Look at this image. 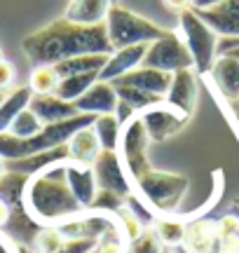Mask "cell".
Returning <instances> with one entry per match:
<instances>
[{
	"instance_id": "22",
	"label": "cell",
	"mask_w": 239,
	"mask_h": 253,
	"mask_svg": "<svg viewBox=\"0 0 239 253\" xmlns=\"http://www.w3.org/2000/svg\"><path fill=\"white\" fill-rule=\"evenodd\" d=\"M111 54H80V56H71L66 61H59L54 66L59 80L68 78V75H82V73H99L108 63Z\"/></svg>"
},
{
	"instance_id": "32",
	"label": "cell",
	"mask_w": 239,
	"mask_h": 253,
	"mask_svg": "<svg viewBox=\"0 0 239 253\" xmlns=\"http://www.w3.org/2000/svg\"><path fill=\"white\" fill-rule=\"evenodd\" d=\"M12 84H14V66L9 61H0V91L7 94Z\"/></svg>"
},
{
	"instance_id": "41",
	"label": "cell",
	"mask_w": 239,
	"mask_h": 253,
	"mask_svg": "<svg viewBox=\"0 0 239 253\" xmlns=\"http://www.w3.org/2000/svg\"><path fill=\"white\" fill-rule=\"evenodd\" d=\"M0 61H5V59H2V49H0Z\"/></svg>"
},
{
	"instance_id": "38",
	"label": "cell",
	"mask_w": 239,
	"mask_h": 253,
	"mask_svg": "<svg viewBox=\"0 0 239 253\" xmlns=\"http://www.w3.org/2000/svg\"><path fill=\"white\" fill-rule=\"evenodd\" d=\"M2 173H5V160L0 157V176H2Z\"/></svg>"
},
{
	"instance_id": "33",
	"label": "cell",
	"mask_w": 239,
	"mask_h": 253,
	"mask_svg": "<svg viewBox=\"0 0 239 253\" xmlns=\"http://www.w3.org/2000/svg\"><path fill=\"white\" fill-rule=\"evenodd\" d=\"M136 115V110L131 108L129 103H124V101H118V108H115V118L120 120V125H124L127 120H131Z\"/></svg>"
},
{
	"instance_id": "7",
	"label": "cell",
	"mask_w": 239,
	"mask_h": 253,
	"mask_svg": "<svg viewBox=\"0 0 239 253\" xmlns=\"http://www.w3.org/2000/svg\"><path fill=\"white\" fill-rule=\"evenodd\" d=\"M141 66H146V68H157V71H164V73L188 71V68L195 71L193 56L188 52V47H185L181 33H176V31H169V33L162 36L159 40L150 42Z\"/></svg>"
},
{
	"instance_id": "35",
	"label": "cell",
	"mask_w": 239,
	"mask_h": 253,
	"mask_svg": "<svg viewBox=\"0 0 239 253\" xmlns=\"http://www.w3.org/2000/svg\"><path fill=\"white\" fill-rule=\"evenodd\" d=\"M9 216H12V209H9V204L5 202V199H0V227L5 230V225H7Z\"/></svg>"
},
{
	"instance_id": "3",
	"label": "cell",
	"mask_w": 239,
	"mask_h": 253,
	"mask_svg": "<svg viewBox=\"0 0 239 253\" xmlns=\"http://www.w3.org/2000/svg\"><path fill=\"white\" fill-rule=\"evenodd\" d=\"M106 31H108L113 52L131 45H150L169 33L155 21H148V19L138 17L124 7H118V5H111L108 14H106Z\"/></svg>"
},
{
	"instance_id": "23",
	"label": "cell",
	"mask_w": 239,
	"mask_h": 253,
	"mask_svg": "<svg viewBox=\"0 0 239 253\" xmlns=\"http://www.w3.org/2000/svg\"><path fill=\"white\" fill-rule=\"evenodd\" d=\"M31 96H33V89L28 84L26 87H17V89H12L9 94H5V99L0 103V134H5L19 113L28 108Z\"/></svg>"
},
{
	"instance_id": "12",
	"label": "cell",
	"mask_w": 239,
	"mask_h": 253,
	"mask_svg": "<svg viewBox=\"0 0 239 253\" xmlns=\"http://www.w3.org/2000/svg\"><path fill=\"white\" fill-rule=\"evenodd\" d=\"M185 253H221V235H218V223L213 220H195L185 225L183 237Z\"/></svg>"
},
{
	"instance_id": "6",
	"label": "cell",
	"mask_w": 239,
	"mask_h": 253,
	"mask_svg": "<svg viewBox=\"0 0 239 253\" xmlns=\"http://www.w3.org/2000/svg\"><path fill=\"white\" fill-rule=\"evenodd\" d=\"M120 160L124 162V171L134 181L141 178L146 171H150V160H148V148H150V136L143 129V122L138 113L131 120L122 125V136H120Z\"/></svg>"
},
{
	"instance_id": "30",
	"label": "cell",
	"mask_w": 239,
	"mask_h": 253,
	"mask_svg": "<svg viewBox=\"0 0 239 253\" xmlns=\"http://www.w3.org/2000/svg\"><path fill=\"white\" fill-rule=\"evenodd\" d=\"M164 251V244L159 242V237L153 227H146L136 239L129 242L127 253H162Z\"/></svg>"
},
{
	"instance_id": "27",
	"label": "cell",
	"mask_w": 239,
	"mask_h": 253,
	"mask_svg": "<svg viewBox=\"0 0 239 253\" xmlns=\"http://www.w3.org/2000/svg\"><path fill=\"white\" fill-rule=\"evenodd\" d=\"M113 87L118 91V99L129 103L136 113L150 108V106H157V103H164V99L153 96V94H146V91H138V89H134V87H127V84H113Z\"/></svg>"
},
{
	"instance_id": "14",
	"label": "cell",
	"mask_w": 239,
	"mask_h": 253,
	"mask_svg": "<svg viewBox=\"0 0 239 253\" xmlns=\"http://www.w3.org/2000/svg\"><path fill=\"white\" fill-rule=\"evenodd\" d=\"M28 110H33L42 125H54V122H64V120L80 115L75 103L59 99L56 94H33L31 103H28Z\"/></svg>"
},
{
	"instance_id": "37",
	"label": "cell",
	"mask_w": 239,
	"mask_h": 253,
	"mask_svg": "<svg viewBox=\"0 0 239 253\" xmlns=\"http://www.w3.org/2000/svg\"><path fill=\"white\" fill-rule=\"evenodd\" d=\"M0 253H14L12 251V246H9L5 239H0Z\"/></svg>"
},
{
	"instance_id": "31",
	"label": "cell",
	"mask_w": 239,
	"mask_h": 253,
	"mask_svg": "<svg viewBox=\"0 0 239 253\" xmlns=\"http://www.w3.org/2000/svg\"><path fill=\"white\" fill-rule=\"evenodd\" d=\"M96 246L94 239H66V246L61 253H89Z\"/></svg>"
},
{
	"instance_id": "42",
	"label": "cell",
	"mask_w": 239,
	"mask_h": 253,
	"mask_svg": "<svg viewBox=\"0 0 239 253\" xmlns=\"http://www.w3.org/2000/svg\"><path fill=\"white\" fill-rule=\"evenodd\" d=\"M162 253H171V251H169V249H164V251H162Z\"/></svg>"
},
{
	"instance_id": "29",
	"label": "cell",
	"mask_w": 239,
	"mask_h": 253,
	"mask_svg": "<svg viewBox=\"0 0 239 253\" xmlns=\"http://www.w3.org/2000/svg\"><path fill=\"white\" fill-rule=\"evenodd\" d=\"M42 122L38 120V115L33 113V110H21L17 118H14V122L9 125V134L12 136H19V138H31V136H36L40 129H42Z\"/></svg>"
},
{
	"instance_id": "34",
	"label": "cell",
	"mask_w": 239,
	"mask_h": 253,
	"mask_svg": "<svg viewBox=\"0 0 239 253\" xmlns=\"http://www.w3.org/2000/svg\"><path fill=\"white\" fill-rule=\"evenodd\" d=\"M166 9H174V12H183V9L193 7V0H162Z\"/></svg>"
},
{
	"instance_id": "9",
	"label": "cell",
	"mask_w": 239,
	"mask_h": 253,
	"mask_svg": "<svg viewBox=\"0 0 239 253\" xmlns=\"http://www.w3.org/2000/svg\"><path fill=\"white\" fill-rule=\"evenodd\" d=\"M138 118L143 122V129L148 131L150 141H157V143H159V141H166L169 136L178 134V131L190 122L188 115H183V113H178L176 108H171L166 101L141 110Z\"/></svg>"
},
{
	"instance_id": "11",
	"label": "cell",
	"mask_w": 239,
	"mask_h": 253,
	"mask_svg": "<svg viewBox=\"0 0 239 253\" xmlns=\"http://www.w3.org/2000/svg\"><path fill=\"white\" fill-rule=\"evenodd\" d=\"M171 78H174V73H164V71H157V68L138 66L134 71H129L127 75L118 78L113 84H127V87H134V89H138V91H146V94L166 99V91H169V84H171Z\"/></svg>"
},
{
	"instance_id": "26",
	"label": "cell",
	"mask_w": 239,
	"mask_h": 253,
	"mask_svg": "<svg viewBox=\"0 0 239 253\" xmlns=\"http://www.w3.org/2000/svg\"><path fill=\"white\" fill-rule=\"evenodd\" d=\"M159 237V242L164 244V249H171V246H181L185 237V223L183 220H174V218H159L155 220V227H153Z\"/></svg>"
},
{
	"instance_id": "24",
	"label": "cell",
	"mask_w": 239,
	"mask_h": 253,
	"mask_svg": "<svg viewBox=\"0 0 239 253\" xmlns=\"http://www.w3.org/2000/svg\"><path fill=\"white\" fill-rule=\"evenodd\" d=\"M94 82H99V73H82V75H68V78H61L59 84H56L54 94L59 99L68 101V103H75V101L82 96L84 91L92 87Z\"/></svg>"
},
{
	"instance_id": "13",
	"label": "cell",
	"mask_w": 239,
	"mask_h": 253,
	"mask_svg": "<svg viewBox=\"0 0 239 253\" xmlns=\"http://www.w3.org/2000/svg\"><path fill=\"white\" fill-rule=\"evenodd\" d=\"M118 91L113 82H94L80 99L75 101V108L89 115H113L118 108Z\"/></svg>"
},
{
	"instance_id": "43",
	"label": "cell",
	"mask_w": 239,
	"mask_h": 253,
	"mask_svg": "<svg viewBox=\"0 0 239 253\" xmlns=\"http://www.w3.org/2000/svg\"><path fill=\"white\" fill-rule=\"evenodd\" d=\"M113 5H115V0H113Z\"/></svg>"
},
{
	"instance_id": "40",
	"label": "cell",
	"mask_w": 239,
	"mask_h": 253,
	"mask_svg": "<svg viewBox=\"0 0 239 253\" xmlns=\"http://www.w3.org/2000/svg\"><path fill=\"white\" fill-rule=\"evenodd\" d=\"M235 207H237V209H239V197H237V199H235Z\"/></svg>"
},
{
	"instance_id": "17",
	"label": "cell",
	"mask_w": 239,
	"mask_h": 253,
	"mask_svg": "<svg viewBox=\"0 0 239 253\" xmlns=\"http://www.w3.org/2000/svg\"><path fill=\"white\" fill-rule=\"evenodd\" d=\"M66 181L68 188L75 195V199L80 202L82 209L92 207L94 197H96V178H94V169L92 167H84V164H75V162H66Z\"/></svg>"
},
{
	"instance_id": "25",
	"label": "cell",
	"mask_w": 239,
	"mask_h": 253,
	"mask_svg": "<svg viewBox=\"0 0 239 253\" xmlns=\"http://www.w3.org/2000/svg\"><path fill=\"white\" fill-rule=\"evenodd\" d=\"M92 126L96 131V138H99L103 150H118L120 136H122V125L115 118V113L113 115H96Z\"/></svg>"
},
{
	"instance_id": "15",
	"label": "cell",
	"mask_w": 239,
	"mask_h": 253,
	"mask_svg": "<svg viewBox=\"0 0 239 253\" xmlns=\"http://www.w3.org/2000/svg\"><path fill=\"white\" fill-rule=\"evenodd\" d=\"M148 52V45H131V47H122L115 49L108 59V63L99 71V80L101 82H115L118 78L127 75L129 71H134L141 66L143 56Z\"/></svg>"
},
{
	"instance_id": "5",
	"label": "cell",
	"mask_w": 239,
	"mask_h": 253,
	"mask_svg": "<svg viewBox=\"0 0 239 253\" xmlns=\"http://www.w3.org/2000/svg\"><path fill=\"white\" fill-rule=\"evenodd\" d=\"M181 38L195 61V73H209L218 56V36L211 26H206L193 7L181 12Z\"/></svg>"
},
{
	"instance_id": "4",
	"label": "cell",
	"mask_w": 239,
	"mask_h": 253,
	"mask_svg": "<svg viewBox=\"0 0 239 253\" xmlns=\"http://www.w3.org/2000/svg\"><path fill=\"white\" fill-rule=\"evenodd\" d=\"M134 183H136L138 192L146 197V202L157 213H174L188 192V185H190L188 178L181 173L157 171V169L146 171Z\"/></svg>"
},
{
	"instance_id": "18",
	"label": "cell",
	"mask_w": 239,
	"mask_h": 253,
	"mask_svg": "<svg viewBox=\"0 0 239 253\" xmlns=\"http://www.w3.org/2000/svg\"><path fill=\"white\" fill-rule=\"evenodd\" d=\"M66 148H68V160L75 164H84V167H92L103 150L92 125L80 129V131H75V134L68 138Z\"/></svg>"
},
{
	"instance_id": "19",
	"label": "cell",
	"mask_w": 239,
	"mask_h": 253,
	"mask_svg": "<svg viewBox=\"0 0 239 253\" xmlns=\"http://www.w3.org/2000/svg\"><path fill=\"white\" fill-rule=\"evenodd\" d=\"M211 78L228 101H239V61L228 54L216 56L211 66Z\"/></svg>"
},
{
	"instance_id": "28",
	"label": "cell",
	"mask_w": 239,
	"mask_h": 253,
	"mask_svg": "<svg viewBox=\"0 0 239 253\" xmlns=\"http://www.w3.org/2000/svg\"><path fill=\"white\" fill-rule=\"evenodd\" d=\"M56 84H59V75H56L54 66H36L31 71L28 87L33 89V94H54Z\"/></svg>"
},
{
	"instance_id": "1",
	"label": "cell",
	"mask_w": 239,
	"mask_h": 253,
	"mask_svg": "<svg viewBox=\"0 0 239 253\" xmlns=\"http://www.w3.org/2000/svg\"><path fill=\"white\" fill-rule=\"evenodd\" d=\"M21 47L33 68L56 66L59 61L80 54H113L106 21L96 26H82L68 19H56L24 38Z\"/></svg>"
},
{
	"instance_id": "21",
	"label": "cell",
	"mask_w": 239,
	"mask_h": 253,
	"mask_svg": "<svg viewBox=\"0 0 239 253\" xmlns=\"http://www.w3.org/2000/svg\"><path fill=\"white\" fill-rule=\"evenodd\" d=\"M206 26L213 28L216 36L223 38H239V12H230L223 7H206L195 9Z\"/></svg>"
},
{
	"instance_id": "10",
	"label": "cell",
	"mask_w": 239,
	"mask_h": 253,
	"mask_svg": "<svg viewBox=\"0 0 239 253\" xmlns=\"http://www.w3.org/2000/svg\"><path fill=\"white\" fill-rule=\"evenodd\" d=\"M197 99H199V84H197V73L193 68L188 71H176L166 91V103L183 113L188 118H193L195 108H197Z\"/></svg>"
},
{
	"instance_id": "36",
	"label": "cell",
	"mask_w": 239,
	"mask_h": 253,
	"mask_svg": "<svg viewBox=\"0 0 239 253\" xmlns=\"http://www.w3.org/2000/svg\"><path fill=\"white\" fill-rule=\"evenodd\" d=\"M218 2H223V0H193V9H206L218 5Z\"/></svg>"
},
{
	"instance_id": "39",
	"label": "cell",
	"mask_w": 239,
	"mask_h": 253,
	"mask_svg": "<svg viewBox=\"0 0 239 253\" xmlns=\"http://www.w3.org/2000/svg\"><path fill=\"white\" fill-rule=\"evenodd\" d=\"M2 99H5V94H2V91H0V103H2Z\"/></svg>"
},
{
	"instance_id": "16",
	"label": "cell",
	"mask_w": 239,
	"mask_h": 253,
	"mask_svg": "<svg viewBox=\"0 0 239 253\" xmlns=\"http://www.w3.org/2000/svg\"><path fill=\"white\" fill-rule=\"evenodd\" d=\"M59 162H68V148L66 145H59V148H52V150H45V153L38 155H28V157H21V160H7L5 162V169L14 173H24V176H36V173L45 171L49 167H54Z\"/></svg>"
},
{
	"instance_id": "2",
	"label": "cell",
	"mask_w": 239,
	"mask_h": 253,
	"mask_svg": "<svg viewBox=\"0 0 239 253\" xmlns=\"http://www.w3.org/2000/svg\"><path fill=\"white\" fill-rule=\"evenodd\" d=\"M24 209L42 227H56L59 223L82 213L84 209L66 181V162H59L28 178L24 190Z\"/></svg>"
},
{
	"instance_id": "8",
	"label": "cell",
	"mask_w": 239,
	"mask_h": 253,
	"mask_svg": "<svg viewBox=\"0 0 239 253\" xmlns=\"http://www.w3.org/2000/svg\"><path fill=\"white\" fill-rule=\"evenodd\" d=\"M94 178H96V188L113 192L118 197L127 199L131 192V181H129L127 171L122 167L118 150H101V155L96 157V162L92 164Z\"/></svg>"
},
{
	"instance_id": "20",
	"label": "cell",
	"mask_w": 239,
	"mask_h": 253,
	"mask_svg": "<svg viewBox=\"0 0 239 253\" xmlns=\"http://www.w3.org/2000/svg\"><path fill=\"white\" fill-rule=\"evenodd\" d=\"M113 0H71L66 7L64 19L82 26H96L106 21V14L111 9Z\"/></svg>"
}]
</instances>
